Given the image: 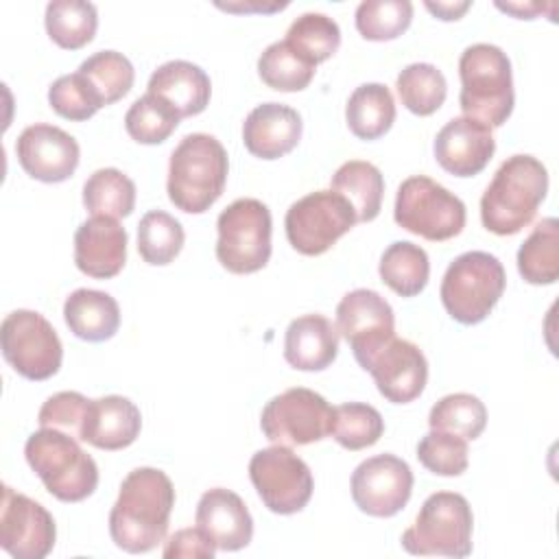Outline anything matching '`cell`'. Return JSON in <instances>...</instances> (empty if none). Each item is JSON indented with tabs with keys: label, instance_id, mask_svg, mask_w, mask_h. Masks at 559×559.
Segmentation results:
<instances>
[{
	"label": "cell",
	"instance_id": "6da1fadb",
	"mask_svg": "<svg viewBox=\"0 0 559 559\" xmlns=\"http://www.w3.org/2000/svg\"><path fill=\"white\" fill-rule=\"evenodd\" d=\"M175 487L157 467H135L120 485L109 511V535L124 552H148L168 533Z\"/></svg>",
	"mask_w": 559,
	"mask_h": 559
},
{
	"label": "cell",
	"instance_id": "7a4b0ae2",
	"mask_svg": "<svg viewBox=\"0 0 559 559\" xmlns=\"http://www.w3.org/2000/svg\"><path fill=\"white\" fill-rule=\"evenodd\" d=\"M548 192V170L533 155H511L496 170L480 199L487 231L513 236L526 227Z\"/></svg>",
	"mask_w": 559,
	"mask_h": 559
},
{
	"label": "cell",
	"instance_id": "3957f363",
	"mask_svg": "<svg viewBox=\"0 0 559 559\" xmlns=\"http://www.w3.org/2000/svg\"><path fill=\"white\" fill-rule=\"evenodd\" d=\"M227 170V151L214 135L188 133L170 153L168 199L181 212L201 214L223 194Z\"/></svg>",
	"mask_w": 559,
	"mask_h": 559
},
{
	"label": "cell",
	"instance_id": "277c9868",
	"mask_svg": "<svg viewBox=\"0 0 559 559\" xmlns=\"http://www.w3.org/2000/svg\"><path fill=\"white\" fill-rule=\"evenodd\" d=\"M461 109L489 129L502 127L513 111V74L507 52L493 44H472L459 59Z\"/></svg>",
	"mask_w": 559,
	"mask_h": 559
},
{
	"label": "cell",
	"instance_id": "5b68a950",
	"mask_svg": "<svg viewBox=\"0 0 559 559\" xmlns=\"http://www.w3.org/2000/svg\"><path fill=\"white\" fill-rule=\"evenodd\" d=\"M24 456L44 487L61 502H81L98 485L96 461L79 445V439L41 428L26 439Z\"/></svg>",
	"mask_w": 559,
	"mask_h": 559
},
{
	"label": "cell",
	"instance_id": "8992f818",
	"mask_svg": "<svg viewBox=\"0 0 559 559\" xmlns=\"http://www.w3.org/2000/svg\"><path fill=\"white\" fill-rule=\"evenodd\" d=\"M507 286L502 262L487 251H465L450 262L441 280V304L448 314L474 325L487 319Z\"/></svg>",
	"mask_w": 559,
	"mask_h": 559
},
{
	"label": "cell",
	"instance_id": "52a82bcc",
	"mask_svg": "<svg viewBox=\"0 0 559 559\" xmlns=\"http://www.w3.org/2000/svg\"><path fill=\"white\" fill-rule=\"evenodd\" d=\"M474 515L465 496L437 491L428 496L411 528L402 533V546L419 557L463 559L472 552Z\"/></svg>",
	"mask_w": 559,
	"mask_h": 559
},
{
	"label": "cell",
	"instance_id": "ba28073f",
	"mask_svg": "<svg viewBox=\"0 0 559 559\" xmlns=\"http://www.w3.org/2000/svg\"><path fill=\"white\" fill-rule=\"evenodd\" d=\"M393 218L402 229L441 242L463 231L465 203L435 179L413 175L397 188Z\"/></svg>",
	"mask_w": 559,
	"mask_h": 559
},
{
	"label": "cell",
	"instance_id": "9c48e42d",
	"mask_svg": "<svg viewBox=\"0 0 559 559\" xmlns=\"http://www.w3.org/2000/svg\"><path fill=\"white\" fill-rule=\"evenodd\" d=\"M271 212L258 199H236L216 221L218 262L236 275L255 273L271 258Z\"/></svg>",
	"mask_w": 559,
	"mask_h": 559
},
{
	"label": "cell",
	"instance_id": "30bf717a",
	"mask_svg": "<svg viewBox=\"0 0 559 559\" xmlns=\"http://www.w3.org/2000/svg\"><path fill=\"white\" fill-rule=\"evenodd\" d=\"M356 223L352 203L334 190H317L301 197L284 218L290 247L304 255L325 253Z\"/></svg>",
	"mask_w": 559,
	"mask_h": 559
},
{
	"label": "cell",
	"instance_id": "8fae6325",
	"mask_svg": "<svg viewBox=\"0 0 559 559\" xmlns=\"http://www.w3.org/2000/svg\"><path fill=\"white\" fill-rule=\"evenodd\" d=\"M0 347L4 360L28 380L52 378L63 360V347L55 328L35 310H13L4 317Z\"/></svg>",
	"mask_w": 559,
	"mask_h": 559
},
{
	"label": "cell",
	"instance_id": "7c38bea8",
	"mask_svg": "<svg viewBox=\"0 0 559 559\" xmlns=\"http://www.w3.org/2000/svg\"><path fill=\"white\" fill-rule=\"evenodd\" d=\"M332 406L312 389L295 386L271 397L260 415L264 437L275 445H308L330 435Z\"/></svg>",
	"mask_w": 559,
	"mask_h": 559
},
{
	"label": "cell",
	"instance_id": "4fadbf2b",
	"mask_svg": "<svg viewBox=\"0 0 559 559\" xmlns=\"http://www.w3.org/2000/svg\"><path fill=\"white\" fill-rule=\"evenodd\" d=\"M249 478L264 507L280 515L301 511L314 489L310 467L286 445L258 450L249 461Z\"/></svg>",
	"mask_w": 559,
	"mask_h": 559
},
{
	"label": "cell",
	"instance_id": "5bb4252c",
	"mask_svg": "<svg viewBox=\"0 0 559 559\" xmlns=\"http://www.w3.org/2000/svg\"><path fill=\"white\" fill-rule=\"evenodd\" d=\"M336 332L349 343L356 362L365 369L371 356L395 336L393 308L371 288L349 290L336 306Z\"/></svg>",
	"mask_w": 559,
	"mask_h": 559
},
{
	"label": "cell",
	"instance_id": "9a60e30c",
	"mask_svg": "<svg viewBox=\"0 0 559 559\" xmlns=\"http://www.w3.org/2000/svg\"><path fill=\"white\" fill-rule=\"evenodd\" d=\"M413 493V472L395 454L365 459L352 474V498L356 507L373 518L400 513Z\"/></svg>",
	"mask_w": 559,
	"mask_h": 559
},
{
	"label": "cell",
	"instance_id": "2e32d148",
	"mask_svg": "<svg viewBox=\"0 0 559 559\" xmlns=\"http://www.w3.org/2000/svg\"><path fill=\"white\" fill-rule=\"evenodd\" d=\"M57 539L52 515L33 498L2 487L0 546L15 559H44Z\"/></svg>",
	"mask_w": 559,
	"mask_h": 559
},
{
	"label": "cell",
	"instance_id": "e0dca14e",
	"mask_svg": "<svg viewBox=\"0 0 559 559\" xmlns=\"http://www.w3.org/2000/svg\"><path fill=\"white\" fill-rule=\"evenodd\" d=\"M15 155L24 173L33 179L59 183L74 175L81 148L76 140L63 129L37 122L20 133L15 142Z\"/></svg>",
	"mask_w": 559,
	"mask_h": 559
},
{
	"label": "cell",
	"instance_id": "ac0fdd59",
	"mask_svg": "<svg viewBox=\"0 0 559 559\" xmlns=\"http://www.w3.org/2000/svg\"><path fill=\"white\" fill-rule=\"evenodd\" d=\"M380 395L393 404H408L421 395L428 380V362L424 352L406 341L393 336L367 362Z\"/></svg>",
	"mask_w": 559,
	"mask_h": 559
},
{
	"label": "cell",
	"instance_id": "d6986e66",
	"mask_svg": "<svg viewBox=\"0 0 559 559\" xmlns=\"http://www.w3.org/2000/svg\"><path fill=\"white\" fill-rule=\"evenodd\" d=\"M493 151L491 129L467 116L452 118L435 138V159L456 177L478 175L489 164Z\"/></svg>",
	"mask_w": 559,
	"mask_h": 559
},
{
	"label": "cell",
	"instance_id": "ffe728a7",
	"mask_svg": "<svg viewBox=\"0 0 559 559\" xmlns=\"http://www.w3.org/2000/svg\"><path fill=\"white\" fill-rule=\"evenodd\" d=\"M127 262V229L118 218L92 216L74 234V264L81 273L109 280Z\"/></svg>",
	"mask_w": 559,
	"mask_h": 559
},
{
	"label": "cell",
	"instance_id": "44dd1931",
	"mask_svg": "<svg viewBox=\"0 0 559 559\" xmlns=\"http://www.w3.org/2000/svg\"><path fill=\"white\" fill-rule=\"evenodd\" d=\"M194 520L221 550H240L253 537V520L247 504L225 487L207 489L199 498Z\"/></svg>",
	"mask_w": 559,
	"mask_h": 559
},
{
	"label": "cell",
	"instance_id": "7402d4cb",
	"mask_svg": "<svg viewBox=\"0 0 559 559\" xmlns=\"http://www.w3.org/2000/svg\"><path fill=\"white\" fill-rule=\"evenodd\" d=\"M301 116L282 103H262L249 111L242 124L247 151L262 159H277L290 153L301 140Z\"/></svg>",
	"mask_w": 559,
	"mask_h": 559
},
{
	"label": "cell",
	"instance_id": "603a6c76",
	"mask_svg": "<svg viewBox=\"0 0 559 559\" xmlns=\"http://www.w3.org/2000/svg\"><path fill=\"white\" fill-rule=\"evenodd\" d=\"M142 428L140 408L122 395L90 400L81 441L98 450H122L131 445Z\"/></svg>",
	"mask_w": 559,
	"mask_h": 559
},
{
	"label": "cell",
	"instance_id": "cb8c5ba5",
	"mask_svg": "<svg viewBox=\"0 0 559 559\" xmlns=\"http://www.w3.org/2000/svg\"><path fill=\"white\" fill-rule=\"evenodd\" d=\"M338 354L336 325L323 314L293 319L284 336V358L299 371H323Z\"/></svg>",
	"mask_w": 559,
	"mask_h": 559
},
{
	"label": "cell",
	"instance_id": "d4e9b609",
	"mask_svg": "<svg viewBox=\"0 0 559 559\" xmlns=\"http://www.w3.org/2000/svg\"><path fill=\"white\" fill-rule=\"evenodd\" d=\"M148 94L164 98L181 118L201 114L212 94L210 76L192 61L173 59L162 63L148 79Z\"/></svg>",
	"mask_w": 559,
	"mask_h": 559
},
{
	"label": "cell",
	"instance_id": "484cf974",
	"mask_svg": "<svg viewBox=\"0 0 559 559\" xmlns=\"http://www.w3.org/2000/svg\"><path fill=\"white\" fill-rule=\"evenodd\" d=\"M63 319L74 336L90 343H100L118 332L120 308L109 293L76 288L63 304Z\"/></svg>",
	"mask_w": 559,
	"mask_h": 559
},
{
	"label": "cell",
	"instance_id": "4316f807",
	"mask_svg": "<svg viewBox=\"0 0 559 559\" xmlns=\"http://www.w3.org/2000/svg\"><path fill=\"white\" fill-rule=\"evenodd\" d=\"M345 118L349 131L360 140L382 138L395 120V100L386 85L362 83L358 85L345 105Z\"/></svg>",
	"mask_w": 559,
	"mask_h": 559
},
{
	"label": "cell",
	"instance_id": "83f0119b",
	"mask_svg": "<svg viewBox=\"0 0 559 559\" xmlns=\"http://www.w3.org/2000/svg\"><path fill=\"white\" fill-rule=\"evenodd\" d=\"M332 190L343 194L354 212L358 223H369L380 214L384 179L378 166L362 159H349L332 175Z\"/></svg>",
	"mask_w": 559,
	"mask_h": 559
},
{
	"label": "cell",
	"instance_id": "f1b7e54d",
	"mask_svg": "<svg viewBox=\"0 0 559 559\" xmlns=\"http://www.w3.org/2000/svg\"><path fill=\"white\" fill-rule=\"evenodd\" d=\"M378 273L382 282L400 297H415L428 284V253L415 242L395 240L384 249L378 264Z\"/></svg>",
	"mask_w": 559,
	"mask_h": 559
},
{
	"label": "cell",
	"instance_id": "f546056e",
	"mask_svg": "<svg viewBox=\"0 0 559 559\" xmlns=\"http://www.w3.org/2000/svg\"><path fill=\"white\" fill-rule=\"evenodd\" d=\"M518 271L528 284H552L559 277V223L542 218L518 251Z\"/></svg>",
	"mask_w": 559,
	"mask_h": 559
},
{
	"label": "cell",
	"instance_id": "4dcf8cb0",
	"mask_svg": "<svg viewBox=\"0 0 559 559\" xmlns=\"http://www.w3.org/2000/svg\"><path fill=\"white\" fill-rule=\"evenodd\" d=\"M44 24L57 46L79 50L94 39L98 13L96 7L85 0H52L46 7Z\"/></svg>",
	"mask_w": 559,
	"mask_h": 559
},
{
	"label": "cell",
	"instance_id": "1f68e13d",
	"mask_svg": "<svg viewBox=\"0 0 559 559\" xmlns=\"http://www.w3.org/2000/svg\"><path fill=\"white\" fill-rule=\"evenodd\" d=\"M83 205L92 216L124 218L135 207V183L118 168H98L83 186Z\"/></svg>",
	"mask_w": 559,
	"mask_h": 559
},
{
	"label": "cell",
	"instance_id": "d6a6232c",
	"mask_svg": "<svg viewBox=\"0 0 559 559\" xmlns=\"http://www.w3.org/2000/svg\"><path fill=\"white\" fill-rule=\"evenodd\" d=\"M284 41L310 66L328 61L341 46V28L325 13H301L293 20Z\"/></svg>",
	"mask_w": 559,
	"mask_h": 559
},
{
	"label": "cell",
	"instance_id": "836d02e7",
	"mask_svg": "<svg viewBox=\"0 0 559 559\" xmlns=\"http://www.w3.org/2000/svg\"><path fill=\"white\" fill-rule=\"evenodd\" d=\"M402 105L417 114L430 116L435 114L448 94V83L443 72L432 63H411L406 66L395 81Z\"/></svg>",
	"mask_w": 559,
	"mask_h": 559
},
{
	"label": "cell",
	"instance_id": "e575fe53",
	"mask_svg": "<svg viewBox=\"0 0 559 559\" xmlns=\"http://www.w3.org/2000/svg\"><path fill=\"white\" fill-rule=\"evenodd\" d=\"M186 234L181 223L164 210H151L140 218L138 225V251L146 264L164 266L170 264L181 247Z\"/></svg>",
	"mask_w": 559,
	"mask_h": 559
},
{
	"label": "cell",
	"instance_id": "d590c367",
	"mask_svg": "<svg viewBox=\"0 0 559 559\" xmlns=\"http://www.w3.org/2000/svg\"><path fill=\"white\" fill-rule=\"evenodd\" d=\"M384 432V419L371 404L345 402L334 406L330 435L345 450H362L373 445Z\"/></svg>",
	"mask_w": 559,
	"mask_h": 559
},
{
	"label": "cell",
	"instance_id": "8d00e7d4",
	"mask_svg": "<svg viewBox=\"0 0 559 559\" xmlns=\"http://www.w3.org/2000/svg\"><path fill=\"white\" fill-rule=\"evenodd\" d=\"M314 66L301 59L284 39L264 48L258 59L260 79L277 92H301L314 76Z\"/></svg>",
	"mask_w": 559,
	"mask_h": 559
},
{
	"label": "cell",
	"instance_id": "74e56055",
	"mask_svg": "<svg viewBox=\"0 0 559 559\" xmlns=\"http://www.w3.org/2000/svg\"><path fill=\"white\" fill-rule=\"evenodd\" d=\"M428 424L435 430H445L465 441H474L487 426V408L472 393H450L430 408Z\"/></svg>",
	"mask_w": 559,
	"mask_h": 559
},
{
	"label": "cell",
	"instance_id": "f35d334b",
	"mask_svg": "<svg viewBox=\"0 0 559 559\" xmlns=\"http://www.w3.org/2000/svg\"><path fill=\"white\" fill-rule=\"evenodd\" d=\"M181 116L159 96L144 94L124 114L127 133L140 144H159L177 129Z\"/></svg>",
	"mask_w": 559,
	"mask_h": 559
},
{
	"label": "cell",
	"instance_id": "ab89813d",
	"mask_svg": "<svg viewBox=\"0 0 559 559\" xmlns=\"http://www.w3.org/2000/svg\"><path fill=\"white\" fill-rule=\"evenodd\" d=\"M79 72L96 87L105 105H111L127 96L135 79L131 61L118 50L94 52L79 66Z\"/></svg>",
	"mask_w": 559,
	"mask_h": 559
},
{
	"label": "cell",
	"instance_id": "60d3db41",
	"mask_svg": "<svg viewBox=\"0 0 559 559\" xmlns=\"http://www.w3.org/2000/svg\"><path fill=\"white\" fill-rule=\"evenodd\" d=\"M413 20L408 0H365L356 7V28L369 41L400 37Z\"/></svg>",
	"mask_w": 559,
	"mask_h": 559
},
{
	"label": "cell",
	"instance_id": "b9f144b4",
	"mask_svg": "<svg viewBox=\"0 0 559 559\" xmlns=\"http://www.w3.org/2000/svg\"><path fill=\"white\" fill-rule=\"evenodd\" d=\"M48 103L61 118L74 122H83L105 107L96 87L79 70L52 81L48 87Z\"/></svg>",
	"mask_w": 559,
	"mask_h": 559
},
{
	"label": "cell",
	"instance_id": "7bdbcfd3",
	"mask_svg": "<svg viewBox=\"0 0 559 559\" xmlns=\"http://www.w3.org/2000/svg\"><path fill=\"white\" fill-rule=\"evenodd\" d=\"M467 441L459 435L430 428L417 443L419 463L437 476H459L467 469Z\"/></svg>",
	"mask_w": 559,
	"mask_h": 559
},
{
	"label": "cell",
	"instance_id": "ee69618b",
	"mask_svg": "<svg viewBox=\"0 0 559 559\" xmlns=\"http://www.w3.org/2000/svg\"><path fill=\"white\" fill-rule=\"evenodd\" d=\"M87 408L90 400L85 395L76 391H59L41 404L37 421L41 428H55L81 441Z\"/></svg>",
	"mask_w": 559,
	"mask_h": 559
},
{
	"label": "cell",
	"instance_id": "f6af8a7d",
	"mask_svg": "<svg viewBox=\"0 0 559 559\" xmlns=\"http://www.w3.org/2000/svg\"><path fill=\"white\" fill-rule=\"evenodd\" d=\"M166 559H212L216 555V544L197 526V528H181L168 537L164 552Z\"/></svg>",
	"mask_w": 559,
	"mask_h": 559
},
{
	"label": "cell",
	"instance_id": "bcb514c9",
	"mask_svg": "<svg viewBox=\"0 0 559 559\" xmlns=\"http://www.w3.org/2000/svg\"><path fill=\"white\" fill-rule=\"evenodd\" d=\"M424 7L439 20H445V22H452V20H459L469 7L472 2L469 0H463V2H424Z\"/></svg>",
	"mask_w": 559,
	"mask_h": 559
},
{
	"label": "cell",
	"instance_id": "7dc6e473",
	"mask_svg": "<svg viewBox=\"0 0 559 559\" xmlns=\"http://www.w3.org/2000/svg\"><path fill=\"white\" fill-rule=\"evenodd\" d=\"M218 9H225V11H234V13H247V11H262V13H271V11H280V9H286L288 2H271V4H264V2H216Z\"/></svg>",
	"mask_w": 559,
	"mask_h": 559
},
{
	"label": "cell",
	"instance_id": "c3c4849f",
	"mask_svg": "<svg viewBox=\"0 0 559 559\" xmlns=\"http://www.w3.org/2000/svg\"><path fill=\"white\" fill-rule=\"evenodd\" d=\"M496 7L502 9V11H509V13L518 15L520 20H531V17L539 11L537 4H502V2H496Z\"/></svg>",
	"mask_w": 559,
	"mask_h": 559
}]
</instances>
